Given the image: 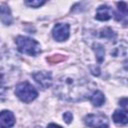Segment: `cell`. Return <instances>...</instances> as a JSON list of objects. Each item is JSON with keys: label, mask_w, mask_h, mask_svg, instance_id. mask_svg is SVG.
I'll list each match as a JSON object with an SVG mask.
<instances>
[{"label": "cell", "mask_w": 128, "mask_h": 128, "mask_svg": "<svg viewBox=\"0 0 128 128\" xmlns=\"http://www.w3.org/2000/svg\"><path fill=\"white\" fill-rule=\"evenodd\" d=\"M94 91V84L86 78L75 75H65L60 77L55 86L54 94L60 99L69 102H78L89 98Z\"/></svg>", "instance_id": "obj_1"}, {"label": "cell", "mask_w": 128, "mask_h": 128, "mask_svg": "<svg viewBox=\"0 0 128 128\" xmlns=\"http://www.w3.org/2000/svg\"><path fill=\"white\" fill-rule=\"evenodd\" d=\"M15 43L17 45L19 52L23 54H27L30 56H37L41 53L40 44L36 40L30 37L21 36V35L17 36L15 39Z\"/></svg>", "instance_id": "obj_2"}, {"label": "cell", "mask_w": 128, "mask_h": 128, "mask_svg": "<svg viewBox=\"0 0 128 128\" xmlns=\"http://www.w3.org/2000/svg\"><path fill=\"white\" fill-rule=\"evenodd\" d=\"M19 76V68L11 60L0 59V83L6 86V83L12 82Z\"/></svg>", "instance_id": "obj_3"}, {"label": "cell", "mask_w": 128, "mask_h": 128, "mask_svg": "<svg viewBox=\"0 0 128 128\" xmlns=\"http://www.w3.org/2000/svg\"><path fill=\"white\" fill-rule=\"evenodd\" d=\"M15 94L16 96L25 103H30L33 100H35L38 96V92L36 88L30 84L29 82H21L16 85L15 88Z\"/></svg>", "instance_id": "obj_4"}, {"label": "cell", "mask_w": 128, "mask_h": 128, "mask_svg": "<svg viewBox=\"0 0 128 128\" xmlns=\"http://www.w3.org/2000/svg\"><path fill=\"white\" fill-rule=\"evenodd\" d=\"M84 123L91 128H106L108 118L104 114H88L84 117Z\"/></svg>", "instance_id": "obj_5"}, {"label": "cell", "mask_w": 128, "mask_h": 128, "mask_svg": "<svg viewBox=\"0 0 128 128\" xmlns=\"http://www.w3.org/2000/svg\"><path fill=\"white\" fill-rule=\"evenodd\" d=\"M69 32H70V26L67 23H57L52 30V35L53 38L58 41L62 42L68 39L69 37Z\"/></svg>", "instance_id": "obj_6"}, {"label": "cell", "mask_w": 128, "mask_h": 128, "mask_svg": "<svg viewBox=\"0 0 128 128\" xmlns=\"http://www.w3.org/2000/svg\"><path fill=\"white\" fill-rule=\"evenodd\" d=\"M34 80L43 88H49L52 85V74L48 71H36L32 73Z\"/></svg>", "instance_id": "obj_7"}, {"label": "cell", "mask_w": 128, "mask_h": 128, "mask_svg": "<svg viewBox=\"0 0 128 128\" xmlns=\"http://www.w3.org/2000/svg\"><path fill=\"white\" fill-rule=\"evenodd\" d=\"M15 124L14 114L9 110L0 112V128H11Z\"/></svg>", "instance_id": "obj_8"}, {"label": "cell", "mask_w": 128, "mask_h": 128, "mask_svg": "<svg viewBox=\"0 0 128 128\" xmlns=\"http://www.w3.org/2000/svg\"><path fill=\"white\" fill-rule=\"evenodd\" d=\"M112 14H113V11L109 6L101 5L98 7V9L96 11L95 19H97L99 21H107L112 18Z\"/></svg>", "instance_id": "obj_9"}, {"label": "cell", "mask_w": 128, "mask_h": 128, "mask_svg": "<svg viewBox=\"0 0 128 128\" xmlns=\"http://www.w3.org/2000/svg\"><path fill=\"white\" fill-rule=\"evenodd\" d=\"M0 20L4 25H11L13 23V17H12L11 10L5 4L0 5Z\"/></svg>", "instance_id": "obj_10"}, {"label": "cell", "mask_w": 128, "mask_h": 128, "mask_svg": "<svg viewBox=\"0 0 128 128\" xmlns=\"http://www.w3.org/2000/svg\"><path fill=\"white\" fill-rule=\"evenodd\" d=\"M113 121L118 125H126L128 123V115L126 109H117L112 115Z\"/></svg>", "instance_id": "obj_11"}, {"label": "cell", "mask_w": 128, "mask_h": 128, "mask_svg": "<svg viewBox=\"0 0 128 128\" xmlns=\"http://www.w3.org/2000/svg\"><path fill=\"white\" fill-rule=\"evenodd\" d=\"M89 99H90L91 103H92L94 106H96V107L102 106V105L104 104V102H105V96H104V94H103L101 91H99V90H94V91L92 92V94L89 96Z\"/></svg>", "instance_id": "obj_12"}, {"label": "cell", "mask_w": 128, "mask_h": 128, "mask_svg": "<svg viewBox=\"0 0 128 128\" xmlns=\"http://www.w3.org/2000/svg\"><path fill=\"white\" fill-rule=\"evenodd\" d=\"M126 54H127V44L125 41H121L120 43L116 44L114 48L111 50V55L114 57L126 56Z\"/></svg>", "instance_id": "obj_13"}, {"label": "cell", "mask_w": 128, "mask_h": 128, "mask_svg": "<svg viewBox=\"0 0 128 128\" xmlns=\"http://www.w3.org/2000/svg\"><path fill=\"white\" fill-rule=\"evenodd\" d=\"M99 36H100V38L108 39V40H115L116 39V33L109 27L102 28L99 31Z\"/></svg>", "instance_id": "obj_14"}, {"label": "cell", "mask_w": 128, "mask_h": 128, "mask_svg": "<svg viewBox=\"0 0 128 128\" xmlns=\"http://www.w3.org/2000/svg\"><path fill=\"white\" fill-rule=\"evenodd\" d=\"M93 50L95 52L96 55V59L99 63H101L104 60V56H105V49L103 47V45H101L100 43H94L93 45Z\"/></svg>", "instance_id": "obj_15"}, {"label": "cell", "mask_w": 128, "mask_h": 128, "mask_svg": "<svg viewBox=\"0 0 128 128\" xmlns=\"http://www.w3.org/2000/svg\"><path fill=\"white\" fill-rule=\"evenodd\" d=\"M25 4L32 8H38V7L42 6L43 4H45V1H43V0H26Z\"/></svg>", "instance_id": "obj_16"}, {"label": "cell", "mask_w": 128, "mask_h": 128, "mask_svg": "<svg viewBox=\"0 0 128 128\" xmlns=\"http://www.w3.org/2000/svg\"><path fill=\"white\" fill-rule=\"evenodd\" d=\"M117 6H118V12L121 13V15H123V17H126V15H127V4H126V2H118ZM119 13H117V14H119Z\"/></svg>", "instance_id": "obj_17"}, {"label": "cell", "mask_w": 128, "mask_h": 128, "mask_svg": "<svg viewBox=\"0 0 128 128\" xmlns=\"http://www.w3.org/2000/svg\"><path fill=\"white\" fill-rule=\"evenodd\" d=\"M64 59H65V57L62 56V55H53V56H51L50 58H47V61H49L50 63L54 64V63H57V62L62 61V60H64Z\"/></svg>", "instance_id": "obj_18"}, {"label": "cell", "mask_w": 128, "mask_h": 128, "mask_svg": "<svg viewBox=\"0 0 128 128\" xmlns=\"http://www.w3.org/2000/svg\"><path fill=\"white\" fill-rule=\"evenodd\" d=\"M6 95H7V86L0 83V102L6 99Z\"/></svg>", "instance_id": "obj_19"}, {"label": "cell", "mask_w": 128, "mask_h": 128, "mask_svg": "<svg viewBox=\"0 0 128 128\" xmlns=\"http://www.w3.org/2000/svg\"><path fill=\"white\" fill-rule=\"evenodd\" d=\"M63 119L67 124H70L73 120V114L71 112H65L63 114Z\"/></svg>", "instance_id": "obj_20"}, {"label": "cell", "mask_w": 128, "mask_h": 128, "mask_svg": "<svg viewBox=\"0 0 128 128\" xmlns=\"http://www.w3.org/2000/svg\"><path fill=\"white\" fill-rule=\"evenodd\" d=\"M119 103H120V105H121L124 109H126V107H127V98H122V99H120ZM126 110H127V109H126Z\"/></svg>", "instance_id": "obj_21"}, {"label": "cell", "mask_w": 128, "mask_h": 128, "mask_svg": "<svg viewBox=\"0 0 128 128\" xmlns=\"http://www.w3.org/2000/svg\"><path fill=\"white\" fill-rule=\"evenodd\" d=\"M47 128H62V127L59 126V125H57V124H55V123H50L47 126Z\"/></svg>", "instance_id": "obj_22"}]
</instances>
